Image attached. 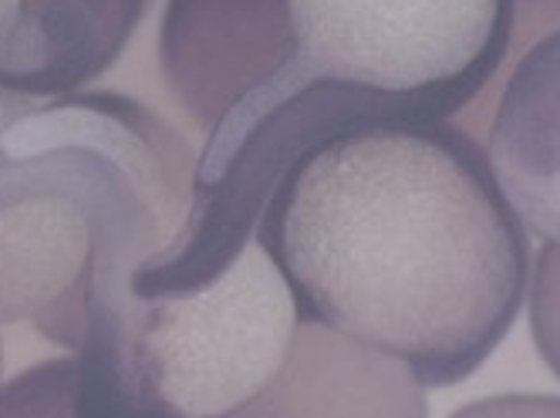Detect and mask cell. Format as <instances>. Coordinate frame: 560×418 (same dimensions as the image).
Returning a JSON list of instances; mask_svg holds the SVG:
<instances>
[{
  "mask_svg": "<svg viewBox=\"0 0 560 418\" xmlns=\"http://www.w3.org/2000/svg\"><path fill=\"white\" fill-rule=\"evenodd\" d=\"M298 304L267 249L250 240L220 277L170 298H126L85 345L108 348L183 418H220L284 364ZM82 345V348H85Z\"/></svg>",
  "mask_w": 560,
  "mask_h": 418,
  "instance_id": "obj_4",
  "label": "cell"
},
{
  "mask_svg": "<svg viewBox=\"0 0 560 418\" xmlns=\"http://www.w3.org/2000/svg\"><path fill=\"white\" fill-rule=\"evenodd\" d=\"M220 418H429V405L406 361L317 321H298L280 371Z\"/></svg>",
  "mask_w": 560,
  "mask_h": 418,
  "instance_id": "obj_6",
  "label": "cell"
},
{
  "mask_svg": "<svg viewBox=\"0 0 560 418\" xmlns=\"http://www.w3.org/2000/svg\"><path fill=\"white\" fill-rule=\"evenodd\" d=\"M14 14H18V0H0V40L8 37V31L14 24Z\"/></svg>",
  "mask_w": 560,
  "mask_h": 418,
  "instance_id": "obj_12",
  "label": "cell"
},
{
  "mask_svg": "<svg viewBox=\"0 0 560 418\" xmlns=\"http://www.w3.org/2000/svg\"><path fill=\"white\" fill-rule=\"evenodd\" d=\"M487 155L520 223L560 246V27L506 68Z\"/></svg>",
  "mask_w": 560,
  "mask_h": 418,
  "instance_id": "obj_7",
  "label": "cell"
},
{
  "mask_svg": "<svg viewBox=\"0 0 560 418\" xmlns=\"http://www.w3.org/2000/svg\"><path fill=\"white\" fill-rule=\"evenodd\" d=\"M149 0H18L0 40V89L71 95L122 58Z\"/></svg>",
  "mask_w": 560,
  "mask_h": 418,
  "instance_id": "obj_8",
  "label": "cell"
},
{
  "mask_svg": "<svg viewBox=\"0 0 560 418\" xmlns=\"http://www.w3.org/2000/svg\"><path fill=\"white\" fill-rule=\"evenodd\" d=\"M294 58L291 0H170L159 27L166 85L207 132Z\"/></svg>",
  "mask_w": 560,
  "mask_h": 418,
  "instance_id": "obj_5",
  "label": "cell"
},
{
  "mask_svg": "<svg viewBox=\"0 0 560 418\" xmlns=\"http://www.w3.org/2000/svg\"><path fill=\"white\" fill-rule=\"evenodd\" d=\"M450 418H560V398L553 395H497L472 402Z\"/></svg>",
  "mask_w": 560,
  "mask_h": 418,
  "instance_id": "obj_11",
  "label": "cell"
},
{
  "mask_svg": "<svg viewBox=\"0 0 560 418\" xmlns=\"http://www.w3.org/2000/svg\"><path fill=\"white\" fill-rule=\"evenodd\" d=\"M0 418H183L159 402L126 361L85 345L24 368L0 388Z\"/></svg>",
  "mask_w": 560,
  "mask_h": 418,
  "instance_id": "obj_9",
  "label": "cell"
},
{
  "mask_svg": "<svg viewBox=\"0 0 560 418\" xmlns=\"http://www.w3.org/2000/svg\"><path fill=\"white\" fill-rule=\"evenodd\" d=\"M291 74L375 125H439L513 65L516 0H291Z\"/></svg>",
  "mask_w": 560,
  "mask_h": 418,
  "instance_id": "obj_3",
  "label": "cell"
},
{
  "mask_svg": "<svg viewBox=\"0 0 560 418\" xmlns=\"http://www.w3.org/2000/svg\"><path fill=\"white\" fill-rule=\"evenodd\" d=\"M530 334L540 358L560 379V246L544 243L530 267Z\"/></svg>",
  "mask_w": 560,
  "mask_h": 418,
  "instance_id": "obj_10",
  "label": "cell"
},
{
  "mask_svg": "<svg viewBox=\"0 0 560 418\" xmlns=\"http://www.w3.org/2000/svg\"><path fill=\"white\" fill-rule=\"evenodd\" d=\"M196 152L136 98L0 89V324L78 351L176 240Z\"/></svg>",
  "mask_w": 560,
  "mask_h": 418,
  "instance_id": "obj_2",
  "label": "cell"
},
{
  "mask_svg": "<svg viewBox=\"0 0 560 418\" xmlns=\"http://www.w3.org/2000/svg\"><path fill=\"white\" fill-rule=\"evenodd\" d=\"M254 240L301 321L406 361L422 388L459 385L510 334L530 236L487 146L463 125H375L304 155Z\"/></svg>",
  "mask_w": 560,
  "mask_h": 418,
  "instance_id": "obj_1",
  "label": "cell"
}]
</instances>
